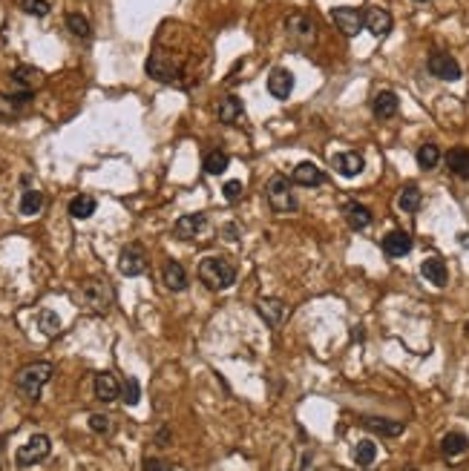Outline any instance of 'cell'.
Returning <instances> with one entry per match:
<instances>
[{
	"label": "cell",
	"mask_w": 469,
	"mask_h": 471,
	"mask_svg": "<svg viewBox=\"0 0 469 471\" xmlns=\"http://www.w3.org/2000/svg\"><path fill=\"white\" fill-rule=\"evenodd\" d=\"M415 3H424V0H415Z\"/></svg>",
	"instance_id": "f6af8a7d"
},
{
	"label": "cell",
	"mask_w": 469,
	"mask_h": 471,
	"mask_svg": "<svg viewBox=\"0 0 469 471\" xmlns=\"http://www.w3.org/2000/svg\"><path fill=\"white\" fill-rule=\"evenodd\" d=\"M374 460H378V442H371V440H360L357 442V449H355V463L368 468Z\"/></svg>",
	"instance_id": "1f68e13d"
},
{
	"label": "cell",
	"mask_w": 469,
	"mask_h": 471,
	"mask_svg": "<svg viewBox=\"0 0 469 471\" xmlns=\"http://www.w3.org/2000/svg\"><path fill=\"white\" fill-rule=\"evenodd\" d=\"M50 451H52V440L46 437V434H32V437L15 451V463H17L20 468H29V465H38L40 460L50 457Z\"/></svg>",
	"instance_id": "5b68a950"
},
{
	"label": "cell",
	"mask_w": 469,
	"mask_h": 471,
	"mask_svg": "<svg viewBox=\"0 0 469 471\" xmlns=\"http://www.w3.org/2000/svg\"><path fill=\"white\" fill-rule=\"evenodd\" d=\"M66 29L73 32L75 38H81V40H87V38L92 35L89 20H87L84 15H78V12H69V15H66Z\"/></svg>",
	"instance_id": "836d02e7"
},
{
	"label": "cell",
	"mask_w": 469,
	"mask_h": 471,
	"mask_svg": "<svg viewBox=\"0 0 469 471\" xmlns=\"http://www.w3.org/2000/svg\"><path fill=\"white\" fill-rule=\"evenodd\" d=\"M12 81H15V86L32 92L35 86H40L43 72H40L38 66H15V69H12Z\"/></svg>",
	"instance_id": "ffe728a7"
},
{
	"label": "cell",
	"mask_w": 469,
	"mask_h": 471,
	"mask_svg": "<svg viewBox=\"0 0 469 471\" xmlns=\"http://www.w3.org/2000/svg\"><path fill=\"white\" fill-rule=\"evenodd\" d=\"M89 428L96 431V434H110L112 431V422H110L107 414H92L89 417Z\"/></svg>",
	"instance_id": "f35d334b"
},
{
	"label": "cell",
	"mask_w": 469,
	"mask_h": 471,
	"mask_svg": "<svg viewBox=\"0 0 469 471\" xmlns=\"http://www.w3.org/2000/svg\"><path fill=\"white\" fill-rule=\"evenodd\" d=\"M256 311H260V316H262L271 327H276L279 322H283V316H285V304L279 302V299H260Z\"/></svg>",
	"instance_id": "d4e9b609"
},
{
	"label": "cell",
	"mask_w": 469,
	"mask_h": 471,
	"mask_svg": "<svg viewBox=\"0 0 469 471\" xmlns=\"http://www.w3.org/2000/svg\"><path fill=\"white\" fill-rule=\"evenodd\" d=\"M0 454H3V437H0Z\"/></svg>",
	"instance_id": "ee69618b"
},
{
	"label": "cell",
	"mask_w": 469,
	"mask_h": 471,
	"mask_svg": "<svg viewBox=\"0 0 469 471\" xmlns=\"http://www.w3.org/2000/svg\"><path fill=\"white\" fill-rule=\"evenodd\" d=\"M52 362H32L27 368H20L17 376H15V388L20 396H27V399H38L40 396V388L52 380Z\"/></svg>",
	"instance_id": "7a4b0ae2"
},
{
	"label": "cell",
	"mask_w": 469,
	"mask_h": 471,
	"mask_svg": "<svg viewBox=\"0 0 469 471\" xmlns=\"http://www.w3.org/2000/svg\"><path fill=\"white\" fill-rule=\"evenodd\" d=\"M285 26H288V32H291L294 38H299V40H311V38H314V23H311L306 15H291V17L285 20Z\"/></svg>",
	"instance_id": "83f0119b"
},
{
	"label": "cell",
	"mask_w": 469,
	"mask_h": 471,
	"mask_svg": "<svg viewBox=\"0 0 469 471\" xmlns=\"http://www.w3.org/2000/svg\"><path fill=\"white\" fill-rule=\"evenodd\" d=\"M412 250V235L406 230H392L383 235V253L389 258H403Z\"/></svg>",
	"instance_id": "8fae6325"
},
{
	"label": "cell",
	"mask_w": 469,
	"mask_h": 471,
	"mask_svg": "<svg viewBox=\"0 0 469 471\" xmlns=\"http://www.w3.org/2000/svg\"><path fill=\"white\" fill-rule=\"evenodd\" d=\"M426 66H429V72L440 81H458L461 78V63L449 52H432Z\"/></svg>",
	"instance_id": "8992f818"
},
{
	"label": "cell",
	"mask_w": 469,
	"mask_h": 471,
	"mask_svg": "<svg viewBox=\"0 0 469 471\" xmlns=\"http://www.w3.org/2000/svg\"><path fill=\"white\" fill-rule=\"evenodd\" d=\"M121 399H124V403L127 406H138V399H142V385H138V380H135V376H127V380H124V388H121Z\"/></svg>",
	"instance_id": "74e56055"
},
{
	"label": "cell",
	"mask_w": 469,
	"mask_h": 471,
	"mask_svg": "<svg viewBox=\"0 0 469 471\" xmlns=\"http://www.w3.org/2000/svg\"><path fill=\"white\" fill-rule=\"evenodd\" d=\"M420 273H424L426 281H432L435 288H443L449 281V270H447V262H443L440 256H429L424 258V265H420Z\"/></svg>",
	"instance_id": "7c38bea8"
},
{
	"label": "cell",
	"mask_w": 469,
	"mask_h": 471,
	"mask_svg": "<svg viewBox=\"0 0 469 471\" xmlns=\"http://www.w3.org/2000/svg\"><path fill=\"white\" fill-rule=\"evenodd\" d=\"M397 207L403 210V213H417L420 207V187L417 184H406L401 196H397Z\"/></svg>",
	"instance_id": "4dcf8cb0"
},
{
	"label": "cell",
	"mask_w": 469,
	"mask_h": 471,
	"mask_svg": "<svg viewBox=\"0 0 469 471\" xmlns=\"http://www.w3.org/2000/svg\"><path fill=\"white\" fill-rule=\"evenodd\" d=\"M343 213H345V222H348L351 230H366L371 224V210L360 201H348L343 207Z\"/></svg>",
	"instance_id": "d6986e66"
},
{
	"label": "cell",
	"mask_w": 469,
	"mask_h": 471,
	"mask_svg": "<svg viewBox=\"0 0 469 471\" xmlns=\"http://www.w3.org/2000/svg\"><path fill=\"white\" fill-rule=\"evenodd\" d=\"M371 109H374V115L386 121V118H394V115H397V109H401V98H397L392 89H383V92H378V95H374Z\"/></svg>",
	"instance_id": "e0dca14e"
},
{
	"label": "cell",
	"mask_w": 469,
	"mask_h": 471,
	"mask_svg": "<svg viewBox=\"0 0 469 471\" xmlns=\"http://www.w3.org/2000/svg\"><path fill=\"white\" fill-rule=\"evenodd\" d=\"M144 471H173V465L164 463V460H158V457H147V460H144Z\"/></svg>",
	"instance_id": "60d3db41"
},
{
	"label": "cell",
	"mask_w": 469,
	"mask_h": 471,
	"mask_svg": "<svg viewBox=\"0 0 469 471\" xmlns=\"http://www.w3.org/2000/svg\"><path fill=\"white\" fill-rule=\"evenodd\" d=\"M363 26L374 38H386L392 32V15L380 6H368V9H363Z\"/></svg>",
	"instance_id": "9c48e42d"
},
{
	"label": "cell",
	"mask_w": 469,
	"mask_h": 471,
	"mask_svg": "<svg viewBox=\"0 0 469 471\" xmlns=\"http://www.w3.org/2000/svg\"><path fill=\"white\" fill-rule=\"evenodd\" d=\"M96 396L101 403H112V399L121 396V385L112 373H96Z\"/></svg>",
	"instance_id": "44dd1931"
},
{
	"label": "cell",
	"mask_w": 469,
	"mask_h": 471,
	"mask_svg": "<svg viewBox=\"0 0 469 471\" xmlns=\"http://www.w3.org/2000/svg\"><path fill=\"white\" fill-rule=\"evenodd\" d=\"M332 20H334V26L343 35H348V38H355V35H360V29H366L363 26V12L360 9H351V6L332 9Z\"/></svg>",
	"instance_id": "ba28073f"
},
{
	"label": "cell",
	"mask_w": 469,
	"mask_h": 471,
	"mask_svg": "<svg viewBox=\"0 0 469 471\" xmlns=\"http://www.w3.org/2000/svg\"><path fill=\"white\" fill-rule=\"evenodd\" d=\"M38 327L43 337H55L61 331V316L55 311H40L38 314Z\"/></svg>",
	"instance_id": "d590c367"
},
{
	"label": "cell",
	"mask_w": 469,
	"mask_h": 471,
	"mask_svg": "<svg viewBox=\"0 0 469 471\" xmlns=\"http://www.w3.org/2000/svg\"><path fill=\"white\" fill-rule=\"evenodd\" d=\"M466 449H469V440H466V434H461V431H449L447 437L440 440V454L447 457V460L461 457Z\"/></svg>",
	"instance_id": "cb8c5ba5"
},
{
	"label": "cell",
	"mask_w": 469,
	"mask_h": 471,
	"mask_svg": "<svg viewBox=\"0 0 469 471\" xmlns=\"http://www.w3.org/2000/svg\"><path fill=\"white\" fill-rule=\"evenodd\" d=\"M147 72H150V78L164 81V84H170V81L179 78V69H176L168 58H164V55H153V58L147 61Z\"/></svg>",
	"instance_id": "ac0fdd59"
},
{
	"label": "cell",
	"mask_w": 469,
	"mask_h": 471,
	"mask_svg": "<svg viewBox=\"0 0 469 471\" xmlns=\"http://www.w3.org/2000/svg\"><path fill=\"white\" fill-rule=\"evenodd\" d=\"M228 164H230L228 153H222V150H210V153L204 155V161H202V167H204L207 176H222V173L228 170Z\"/></svg>",
	"instance_id": "f1b7e54d"
},
{
	"label": "cell",
	"mask_w": 469,
	"mask_h": 471,
	"mask_svg": "<svg viewBox=\"0 0 469 471\" xmlns=\"http://www.w3.org/2000/svg\"><path fill=\"white\" fill-rule=\"evenodd\" d=\"M403 471H417V468H415V465H406V468H403Z\"/></svg>",
	"instance_id": "7bdbcfd3"
},
{
	"label": "cell",
	"mask_w": 469,
	"mask_h": 471,
	"mask_svg": "<svg viewBox=\"0 0 469 471\" xmlns=\"http://www.w3.org/2000/svg\"><path fill=\"white\" fill-rule=\"evenodd\" d=\"M242 112H245V107H242V101L237 95H225L219 101V107H216L219 121H225V124H237L239 118H242Z\"/></svg>",
	"instance_id": "603a6c76"
},
{
	"label": "cell",
	"mask_w": 469,
	"mask_h": 471,
	"mask_svg": "<svg viewBox=\"0 0 469 471\" xmlns=\"http://www.w3.org/2000/svg\"><path fill=\"white\" fill-rule=\"evenodd\" d=\"M156 445H170V428H158V434H156Z\"/></svg>",
	"instance_id": "b9f144b4"
},
{
	"label": "cell",
	"mask_w": 469,
	"mask_h": 471,
	"mask_svg": "<svg viewBox=\"0 0 469 471\" xmlns=\"http://www.w3.org/2000/svg\"><path fill=\"white\" fill-rule=\"evenodd\" d=\"M161 279H164V285H168L170 291H184L187 288V273H184V268L179 262H168V265H164Z\"/></svg>",
	"instance_id": "4316f807"
},
{
	"label": "cell",
	"mask_w": 469,
	"mask_h": 471,
	"mask_svg": "<svg viewBox=\"0 0 469 471\" xmlns=\"http://www.w3.org/2000/svg\"><path fill=\"white\" fill-rule=\"evenodd\" d=\"M363 167H366V161H363L360 153H340V155H334V170H337L340 176H345V178L360 176Z\"/></svg>",
	"instance_id": "2e32d148"
},
{
	"label": "cell",
	"mask_w": 469,
	"mask_h": 471,
	"mask_svg": "<svg viewBox=\"0 0 469 471\" xmlns=\"http://www.w3.org/2000/svg\"><path fill=\"white\" fill-rule=\"evenodd\" d=\"M119 270L124 276H142L147 270V253L142 245H127L119 256Z\"/></svg>",
	"instance_id": "52a82bcc"
},
{
	"label": "cell",
	"mask_w": 469,
	"mask_h": 471,
	"mask_svg": "<svg viewBox=\"0 0 469 471\" xmlns=\"http://www.w3.org/2000/svg\"><path fill=\"white\" fill-rule=\"evenodd\" d=\"M199 279L207 291H228L237 281V268L225 256H204L199 262Z\"/></svg>",
	"instance_id": "6da1fadb"
},
{
	"label": "cell",
	"mask_w": 469,
	"mask_h": 471,
	"mask_svg": "<svg viewBox=\"0 0 469 471\" xmlns=\"http://www.w3.org/2000/svg\"><path fill=\"white\" fill-rule=\"evenodd\" d=\"M40 207H43L40 190H23V196H20V213L23 216H38Z\"/></svg>",
	"instance_id": "d6a6232c"
},
{
	"label": "cell",
	"mask_w": 469,
	"mask_h": 471,
	"mask_svg": "<svg viewBox=\"0 0 469 471\" xmlns=\"http://www.w3.org/2000/svg\"><path fill=\"white\" fill-rule=\"evenodd\" d=\"M363 426L374 434H380V437H401L403 434V422H397V419H383V417H366L363 419Z\"/></svg>",
	"instance_id": "7402d4cb"
},
{
	"label": "cell",
	"mask_w": 469,
	"mask_h": 471,
	"mask_svg": "<svg viewBox=\"0 0 469 471\" xmlns=\"http://www.w3.org/2000/svg\"><path fill=\"white\" fill-rule=\"evenodd\" d=\"M81 299L92 314H110L112 311V302H115V291L110 288V281L104 279H87L81 285Z\"/></svg>",
	"instance_id": "3957f363"
},
{
	"label": "cell",
	"mask_w": 469,
	"mask_h": 471,
	"mask_svg": "<svg viewBox=\"0 0 469 471\" xmlns=\"http://www.w3.org/2000/svg\"><path fill=\"white\" fill-rule=\"evenodd\" d=\"M222 196H225V201H239L242 199V181H237V178H230L225 187H222Z\"/></svg>",
	"instance_id": "ab89813d"
},
{
	"label": "cell",
	"mask_w": 469,
	"mask_h": 471,
	"mask_svg": "<svg viewBox=\"0 0 469 471\" xmlns=\"http://www.w3.org/2000/svg\"><path fill=\"white\" fill-rule=\"evenodd\" d=\"M447 167H449L452 176L469 178V150H463V147L449 150V153H447Z\"/></svg>",
	"instance_id": "484cf974"
},
{
	"label": "cell",
	"mask_w": 469,
	"mask_h": 471,
	"mask_svg": "<svg viewBox=\"0 0 469 471\" xmlns=\"http://www.w3.org/2000/svg\"><path fill=\"white\" fill-rule=\"evenodd\" d=\"M20 9L27 12V15H32V17H46V15L52 12L50 0H20Z\"/></svg>",
	"instance_id": "8d00e7d4"
},
{
	"label": "cell",
	"mask_w": 469,
	"mask_h": 471,
	"mask_svg": "<svg viewBox=\"0 0 469 471\" xmlns=\"http://www.w3.org/2000/svg\"><path fill=\"white\" fill-rule=\"evenodd\" d=\"M204 227H207V219L202 213H187V216H181L176 222L173 235L181 239V242H191V239H199V235L204 233Z\"/></svg>",
	"instance_id": "30bf717a"
},
{
	"label": "cell",
	"mask_w": 469,
	"mask_h": 471,
	"mask_svg": "<svg viewBox=\"0 0 469 471\" xmlns=\"http://www.w3.org/2000/svg\"><path fill=\"white\" fill-rule=\"evenodd\" d=\"M291 89H294V75L288 72V69H274V72L268 75V92L276 101H285L291 95Z\"/></svg>",
	"instance_id": "5bb4252c"
},
{
	"label": "cell",
	"mask_w": 469,
	"mask_h": 471,
	"mask_svg": "<svg viewBox=\"0 0 469 471\" xmlns=\"http://www.w3.org/2000/svg\"><path fill=\"white\" fill-rule=\"evenodd\" d=\"M291 181L299 184V187H317V184L325 181V176H322V170L317 167L314 161H299L294 167V173H291Z\"/></svg>",
	"instance_id": "4fadbf2b"
},
{
	"label": "cell",
	"mask_w": 469,
	"mask_h": 471,
	"mask_svg": "<svg viewBox=\"0 0 469 471\" xmlns=\"http://www.w3.org/2000/svg\"><path fill=\"white\" fill-rule=\"evenodd\" d=\"M265 196H268V204H271L274 213H291V210H297V199L291 193V178L283 176V173L268 178Z\"/></svg>",
	"instance_id": "277c9868"
},
{
	"label": "cell",
	"mask_w": 469,
	"mask_h": 471,
	"mask_svg": "<svg viewBox=\"0 0 469 471\" xmlns=\"http://www.w3.org/2000/svg\"><path fill=\"white\" fill-rule=\"evenodd\" d=\"M96 199H92V196H75L73 201H69V216H73V219H89L92 213H96Z\"/></svg>",
	"instance_id": "f546056e"
},
{
	"label": "cell",
	"mask_w": 469,
	"mask_h": 471,
	"mask_svg": "<svg viewBox=\"0 0 469 471\" xmlns=\"http://www.w3.org/2000/svg\"><path fill=\"white\" fill-rule=\"evenodd\" d=\"M438 161H440L438 144H420V147H417V164H420L424 170H435Z\"/></svg>",
	"instance_id": "e575fe53"
},
{
	"label": "cell",
	"mask_w": 469,
	"mask_h": 471,
	"mask_svg": "<svg viewBox=\"0 0 469 471\" xmlns=\"http://www.w3.org/2000/svg\"><path fill=\"white\" fill-rule=\"evenodd\" d=\"M29 101H32V92H27V89L15 92V95L0 92V118H15V115H20L23 107H27Z\"/></svg>",
	"instance_id": "9a60e30c"
}]
</instances>
